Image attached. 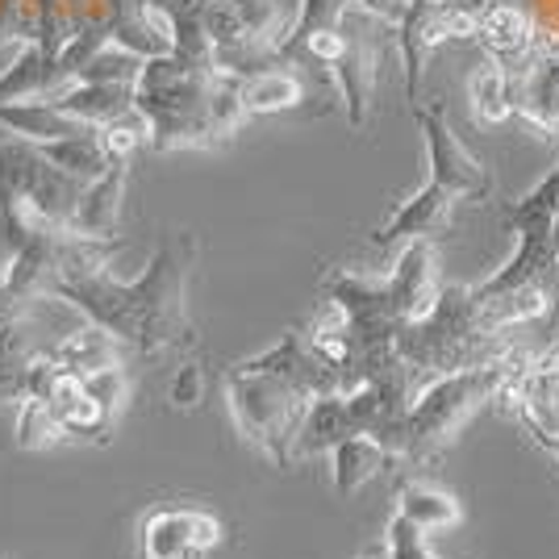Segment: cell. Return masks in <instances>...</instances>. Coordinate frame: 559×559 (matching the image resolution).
Returning a JSON list of instances; mask_svg holds the SVG:
<instances>
[{
	"mask_svg": "<svg viewBox=\"0 0 559 559\" xmlns=\"http://www.w3.org/2000/svg\"><path fill=\"white\" fill-rule=\"evenodd\" d=\"M197 259L192 234H171L151 255L139 280H117L105 267L59 280L47 297L84 313V322L114 334L121 347L139 355L197 347V330L188 322V272Z\"/></svg>",
	"mask_w": 559,
	"mask_h": 559,
	"instance_id": "1",
	"label": "cell"
},
{
	"mask_svg": "<svg viewBox=\"0 0 559 559\" xmlns=\"http://www.w3.org/2000/svg\"><path fill=\"white\" fill-rule=\"evenodd\" d=\"M134 109L146 117L155 151H197L238 134L247 121L238 100V80L217 71L210 59L167 50L146 59L134 80Z\"/></svg>",
	"mask_w": 559,
	"mask_h": 559,
	"instance_id": "2",
	"label": "cell"
},
{
	"mask_svg": "<svg viewBox=\"0 0 559 559\" xmlns=\"http://www.w3.org/2000/svg\"><path fill=\"white\" fill-rule=\"evenodd\" d=\"M414 117H418L426 155H430V180L409 201H401L384 226H376L372 251H380V255L393 251V247H405L409 238H435L439 230H447L451 213H455V205L464 197L480 201V197L492 192L489 167L451 134V126H447L439 105H418Z\"/></svg>",
	"mask_w": 559,
	"mask_h": 559,
	"instance_id": "3",
	"label": "cell"
},
{
	"mask_svg": "<svg viewBox=\"0 0 559 559\" xmlns=\"http://www.w3.org/2000/svg\"><path fill=\"white\" fill-rule=\"evenodd\" d=\"M513 343L480 322V305L472 297L467 284H443L439 301L418 322H401L396 330V355L414 372L418 389L447 372L464 368H485L513 355Z\"/></svg>",
	"mask_w": 559,
	"mask_h": 559,
	"instance_id": "4",
	"label": "cell"
},
{
	"mask_svg": "<svg viewBox=\"0 0 559 559\" xmlns=\"http://www.w3.org/2000/svg\"><path fill=\"white\" fill-rule=\"evenodd\" d=\"M84 180L47 164L29 142H0V276L34 238H63Z\"/></svg>",
	"mask_w": 559,
	"mask_h": 559,
	"instance_id": "5",
	"label": "cell"
},
{
	"mask_svg": "<svg viewBox=\"0 0 559 559\" xmlns=\"http://www.w3.org/2000/svg\"><path fill=\"white\" fill-rule=\"evenodd\" d=\"M531 355L526 350H513L497 364H485V368H464V372H447L439 380H430L405 409L401 418V439H396V455L401 460H430L439 455L460 430H464L472 414L480 405L497 401V393L506 389L522 364Z\"/></svg>",
	"mask_w": 559,
	"mask_h": 559,
	"instance_id": "6",
	"label": "cell"
},
{
	"mask_svg": "<svg viewBox=\"0 0 559 559\" xmlns=\"http://www.w3.org/2000/svg\"><path fill=\"white\" fill-rule=\"evenodd\" d=\"M226 401H230V418L238 435L255 451H263L276 467H293V439L301 430L309 396L276 376L234 364L226 372Z\"/></svg>",
	"mask_w": 559,
	"mask_h": 559,
	"instance_id": "7",
	"label": "cell"
},
{
	"mask_svg": "<svg viewBox=\"0 0 559 559\" xmlns=\"http://www.w3.org/2000/svg\"><path fill=\"white\" fill-rule=\"evenodd\" d=\"M556 210H559V164L538 180L526 197L510 201L501 217L506 226L518 234V255L492 272L489 280L480 284H467L476 301H489V297H501L510 288H526V284H543L547 288V276H551V230H556Z\"/></svg>",
	"mask_w": 559,
	"mask_h": 559,
	"instance_id": "8",
	"label": "cell"
},
{
	"mask_svg": "<svg viewBox=\"0 0 559 559\" xmlns=\"http://www.w3.org/2000/svg\"><path fill=\"white\" fill-rule=\"evenodd\" d=\"M506 80L513 117H522L543 139H559V50L535 38V47L506 68Z\"/></svg>",
	"mask_w": 559,
	"mask_h": 559,
	"instance_id": "9",
	"label": "cell"
},
{
	"mask_svg": "<svg viewBox=\"0 0 559 559\" xmlns=\"http://www.w3.org/2000/svg\"><path fill=\"white\" fill-rule=\"evenodd\" d=\"M497 401H506V409L526 430V439L559 435V347H551L543 359H526L506 380Z\"/></svg>",
	"mask_w": 559,
	"mask_h": 559,
	"instance_id": "10",
	"label": "cell"
},
{
	"mask_svg": "<svg viewBox=\"0 0 559 559\" xmlns=\"http://www.w3.org/2000/svg\"><path fill=\"white\" fill-rule=\"evenodd\" d=\"M380 284H384L389 305H393V313L401 322H418L421 313H430V305L439 301V293H443L435 238H409Z\"/></svg>",
	"mask_w": 559,
	"mask_h": 559,
	"instance_id": "11",
	"label": "cell"
},
{
	"mask_svg": "<svg viewBox=\"0 0 559 559\" xmlns=\"http://www.w3.org/2000/svg\"><path fill=\"white\" fill-rule=\"evenodd\" d=\"M222 543V522L205 510H151L142 522V559H197Z\"/></svg>",
	"mask_w": 559,
	"mask_h": 559,
	"instance_id": "12",
	"label": "cell"
},
{
	"mask_svg": "<svg viewBox=\"0 0 559 559\" xmlns=\"http://www.w3.org/2000/svg\"><path fill=\"white\" fill-rule=\"evenodd\" d=\"M343 29H347V47L330 63V80L338 84V96L347 105V121L359 130L368 121V109L376 100V80H380V50L368 29H355L350 17L343 13Z\"/></svg>",
	"mask_w": 559,
	"mask_h": 559,
	"instance_id": "13",
	"label": "cell"
},
{
	"mask_svg": "<svg viewBox=\"0 0 559 559\" xmlns=\"http://www.w3.org/2000/svg\"><path fill=\"white\" fill-rule=\"evenodd\" d=\"M126 185H130V164H109L105 176H96L80 188V201L71 210L68 230L75 238H117V222H121V201H126Z\"/></svg>",
	"mask_w": 559,
	"mask_h": 559,
	"instance_id": "14",
	"label": "cell"
},
{
	"mask_svg": "<svg viewBox=\"0 0 559 559\" xmlns=\"http://www.w3.org/2000/svg\"><path fill=\"white\" fill-rule=\"evenodd\" d=\"M350 435H359V430H355V421H350L347 396L343 393L313 396L301 418V430H297V439H293V464H297V460H309V455H330V451L343 443V439H350Z\"/></svg>",
	"mask_w": 559,
	"mask_h": 559,
	"instance_id": "15",
	"label": "cell"
},
{
	"mask_svg": "<svg viewBox=\"0 0 559 559\" xmlns=\"http://www.w3.org/2000/svg\"><path fill=\"white\" fill-rule=\"evenodd\" d=\"M476 38H480V47H485L489 59H497L501 68H513L526 50L535 47L538 29L526 9H518L513 0H501V4H492V9L480 13Z\"/></svg>",
	"mask_w": 559,
	"mask_h": 559,
	"instance_id": "16",
	"label": "cell"
},
{
	"mask_svg": "<svg viewBox=\"0 0 559 559\" xmlns=\"http://www.w3.org/2000/svg\"><path fill=\"white\" fill-rule=\"evenodd\" d=\"M0 126L17 142H29V146L75 139L84 130H96V126H84V121L68 117L63 109H55L50 100H4L0 105Z\"/></svg>",
	"mask_w": 559,
	"mask_h": 559,
	"instance_id": "17",
	"label": "cell"
},
{
	"mask_svg": "<svg viewBox=\"0 0 559 559\" xmlns=\"http://www.w3.org/2000/svg\"><path fill=\"white\" fill-rule=\"evenodd\" d=\"M238 100H242L247 117L297 109L305 100V75L293 71V63H272L263 71H251V75L238 80Z\"/></svg>",
	"mask_w": 559,
	"mask_h": 559,
	"instance_id": "18",
	"label": "cell"
},
{
	"mask_svg": "<svg viewBox=\"0 0 559 559\" xmlns=\"http://www.w3.org/2000/svg\"><path fill=\"white\" fill-rule=\"evenodd\" d=\"M393 451L376 443L372 435H350L330 451V480L338 497H355L359 489H368L380 472H389Z\"/></svg>",
	"mask_w": 559,
	"mask_h": 559,
	"instance_id": "19",
	"label": "cell"
},
{
	"mask_svg": "<svg viewBox=\"0 0 559 559\" xmlns=\"http://www.w3.org/2000/svg\"><path fill=\"white\" fill-rule=\"evenodd\" d=\"M55 109H63L68 117L84 121V126H105L121 117L126 109H134V84H63L59 93L47 96Z\"/></svg>",
	"mask_w": 559,
	"mask_h": 559,
	"instance_id": "20",
	"label": "cell"
},
{
	"mask_svg": "<svg viewBox=\"0 0 559 559\" xmlns=\"http://www.w3.org/2000/svg\"><path fill=\"white\" fill-rule=\"evenodd\" d=\"M55 359V364H63L71 372H96V368H105V364H121V343H117L114 334H105L100 326L93 322H84L80 330H71L63 338H55L50 347H43Z\"/></svg>",
	"mask_w": 559,
	"mask_h": 559,
	"instance_id": "21",
	"label": "cell"
},
{
	"mask_svg": "<svg viewBox=\"0 0 559 559\" xmlns=\"http://www.w3.org/2000/svg\"><path fill=\"white\" fill-rule=\"evenodd\" d=\"M467 105H472V121L476 126H506L513 117L506 68L497 59H489V55L467 75Z\"/></svg>",
	"mask_w": 559,
	"mask_h": 559,
	"instance_id": "22",
	"label": "cell"
},
{
	"mask_svg": "<svg viewBox=\"0 0 559 559\" xmlns=\"http://www.w3.org/2000/svg\"><path fill=\"white\" fill-rule=\"evenodd\" d=\"M47 164H55L59 171H68L75 180H96V176H105L109 171V155H105V142H100V130H84V134H75V139H59V142H38L34 146Z\"/></svg>",
	"mask_w": 559,
	"mask_h": 559,
	"instance_id": "23",
	"label": "cell"
},
{
	"mask_svg": "<svg viewBox=\"0 0 559 559\" xmlns=\"http://www.w3.org/2000/svg\"><path fill=\"white\" fill-rule=\"evenodd\" d=\"M396 513L409 518L414 526H421L426 535L430 531H451V526L464 522L460 501L443 489H430V485H405V489L396 492Z\"/></svg>",
	"mask_w": 559,
	"mask_h": 559,
	"instance_id": "24",
	"label": "cell"
},
{
	"mask_svg": "<svg viewBox=\"0 0 559 559\" xmlns=\"http://www.w3.org/2000/svg\"><path fill=\"white\" fill-rule=\"evenodd\" d=\"M63 439H68V430L47 409V401L22 396V405H17V447L22 451H47V447L63 443Z\"/></svg>",
	"mask_w": 559,
	"mask_h": 559,
	"instance_id": "25",
	"label": "cell"
},
{
	"mask_svg": "<svg viewBox=\"0 0 559 559\" xmlns=\"http://www.w3.org/2000/svg\"><path fill=\"white\" fill-rule=\"evenodd\" d=\"M142 63H146V59L130 55L126 47L105 43V47L96 50L84 68L75 71V80H80V84H134V80H139V71H142ZM75 80H71V84H75Z\"/></svg>",
	"mask_w": 559,
	"mask_h": 559,
	"instance_id": "26",
	"label": "cell"
},
{
	"mask_svg": "<svg viewBox=\"0 0 559 559\" xmlns=\"http://www.w3.org/2000/svg\"><path fill=\"white\" fill-rule=\"evenodd\" d=\"M347 9H350V0H297V17H293L288 34H284V43H280V59H284L293 47H301L309 34L338 25Z\"/></svg>",
	"mask_w": 559,
	"mask_h": 559,
	"instance_id": "27",
	"label": "cell"
},
{
	"mask_svg": "<svg viewBox=\"0 0 559 559\" xmlns=\"http://www.w3.org/2000/svg\"><path fill=\"white\" fill-rule=\"evenodd\" d=\"M100 142H105V155H109L114 164H134V155L151 142L146 117H142L139 109H126L121 117L100 126Z\"/></svg>",
	"mask_w": 559,
	"mask_h": 559,
	"instance_id": "28",
	"label": "cell"
},
{
	"mask_svg": "<svg viewBox=\"0 0 559 559\" xmlns=\"http://www.w3.org/2000/svg\"><path fill=\"white\" fill-rule=\"evenodd\" d=\"M130 389H134V384H130V372H126L121 364H105V368H96V372H84V393L105 409L109 421L121 418V409H126V401H130Z\"/></svg>",
	"mask_w": 559,
	"mask_h": 559,
	"instance_id": "29",
	"label": "cell"
},
{
	"mask_svg": "<svg viewBox=\"0 0 559 559\" xmlns=\"http://www.w3.org/2000/svg\"><path fill=\"white\" fill-rule=\"evenodd\" d=\"M384 556L389 559H435V551H430L426 531L393 510L389 526H384Z\"/></svg>",
	"mask_w": 559,
	"mask_h": 559,
	"instance_id": "30",
	"label": "cell"
},
{
	"mask_svg": "<svg viewBox=\"0 0 559 559\" xmlns=\"http://www.w3.org/2000/svg\"><path fill=\"white\" fill-rule=\"evenodd\" d=\"M167 396H171V405H176V409H197V405H201V396H205V372H201L197 364H180V372L171 376Z\"/></svg>",
	"mask_w": 559,
	"mask_h": 559,
	"instance_id": "31",
	"label": "cell"
},
{
	"mask_svg": "<svg viewBox=\"0 0 559 559\" xmlns=\"http://www.w3.org/2000/svg\"><path fill=\"white\" fill-rule=\"evenodd\" d=\"M364 17H372V22H384V25H401V17L409 13V4L414 0H350Z\"/></svg>",
	"mask_w": 559,
	"mask_h": 559,
	"instance_id": "32",
	"label": "cell"
},
{
	"mask_svg": "<svg viewBox=\"0 0 559 559\" xmlns=\"http://www.w3.org/2000/svg\"><path fill=\"white\" fill-rule=\"evenodd\" d=\"M547 326H559V210L556 230H551V276H547Z\"/></svg>",
	"mask_w": 559,
	"mask_h": 559,
	"instance_id": "33",
	"label": "cell"
},
{
	"mask_svg": "<svg viewBox=\"0 0 559 559\" xmlns=\"http://www.w3.org/2000/svg\"><path fill=\"white\" fill-rule=\"evenodd\" d=\"M531 443H535L538 451H547V455L556 460V467H559V435H538V439H531Z\"/></svg>",
	"mask_w": 559,
	"mask_h": 559,
	"instance_id": "34",
	"label": "cell"
},
{
	"mask_svg": "<svg viewBox=\"0 0 559 559\" xmlns=\"http://www.w3.org/2000/svg\"><path fill=\"white\" fill-rule=\"evenodd\" d=\"M359 559H389V556H384V547H376V551H368V556H359Z\"/></svg>",
	"mask_w": 559,
	"mask_h": 559,
	"instance_id": "35",
	"label": "cell"
},
{
	"mask_svg": "<svg viewBox=\"0 0 559 559\" xmlns=\"http://www.w3.org/2000/svg\"><path fill=\"white\" fill-rule=\"evenodd\" d=\"M0 559H13V556H0Z\"/></svg>",
	"mask_w": 559,
	"mask_h": 559,
	"instance_id": "36",
	"label": "cell"
}]
</instances>
